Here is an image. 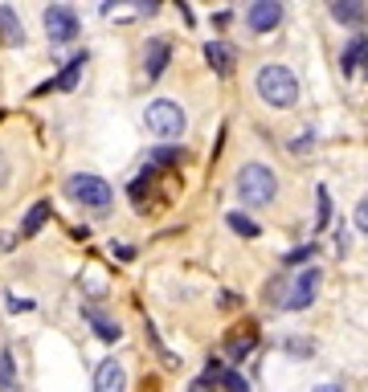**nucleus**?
Masks as SVG:
<instances>
[{"label":"nucleus","instance_id":"nucleus-1","mask_svg":"<svg viewBox=\"0 0 368 392\" xmlns=\"http://www.w3.org/2000/svg\"><path fill=\"white\" fill-rule=\"evenodd\" d=\"M254 86H258V98L266 106H275V111H291L299 102V78L286 66H278V62H266L254 74Z\"/></svg>","mask_w":368,"mask_h":392},{"label":"nucleus","instance_id":"nucleus-2","mask_svg":"<svg viewBox=\"0 0 368 392\" xmlns=\"http://www.w3.org/2000/svg\"><path fill=\"white\" fill-rule=\"evenodd\" d=\"M143 127H147V135H156L164 143H176L188 131V115L176 98H151L147 111H143Z\"/></svg>","mask_w":368,"mask_h":392},{"label":"nucleus","instance_id":"nucleus-3","mask_svg":"<svg viewBox=\"0 0 368 392\" xmlns=\"http://www.w3.org/2000/svg\"><path fill=\"white\" fill-rule=\"evenodd\" d=\"M237 196L250 209H266L278 196V176L266 164H241V172H237Z\"/></svg>","mask_w":368,"mask_h":392},{"label":"nucleus","instance_id":"nucleus-4","mask_svg":"<svg viewBox=\"0 0 368 392\" xmlns=\"http://www.w3.org/2000/svg\"><path fill=\"white\" fill-rule=\"evenodd\" d=\"M66 196H70L74 205L91 209V213H107L111 200H115L111 184H107L102 176H91V172H74L70 176V180H66Z\"/></svg>","mask_w":368,"mask_h":392},{"label":"nucleus","instance_id":"nucleus-5","mask_svg":"<svg viewBox=\"0 0 368 392\" xmlns=\"http://www.w3.org/2000/svg\"><path fill=\"white\" fill-rule=\"evenodd\" d=\"M42 25H46V37L53 45H70V41H78V33H82V21H78V12L70 4H49L42 12Z\"/></svg>","mask_w":368,"mask_h":392},{"label":"nucleus","instance_id":"nucleus-6","mask_svg":"<svg viewBox=\"0 0 368 392\" xmlns=\"http://www.w3.org/2000/svg\"><path fill=\"white\" fill-rule=\"evenodd\" d=\"M315 295H320V270H315V265H307V270H299V274H295V282L286 286L282 306H286V310H303V306L315 303Z\"/></svg>","mask_w":368,"mask_h":392},{"label":"nucleus","instance_id":"nucleus-7","mask_svg":"<svg viewBox=\"0 0 368 392\" xmlns=\"http://www.w3.org/2000/svg\"><path fill=\"white\" fill-rule=\"evenodd\" d=\"M282 25V4L278 0H254L246 4V29L250 33H270Z\"/></svg>","mask_w":368,"mask_h":392},{"label":"nucleus","instance_id":"nucleus-8","mask_svg":"<svg viewBox=\"0 0 368 392\" xmlns=\"http://www.w3.org/2000/svg\"><path fill=\"white\" fill-rule=\"evenodd\" d=\"M127 389V368L119 360H102L94 368V392H123Z\"/></svg>","mask_w":368,"mask_h":392},{"label":"nucleus","instance_id":"nucleus-9","mask_svg":"<svg viewBox=\"0 0 368 392\" xmlns=\"http://www.w3.org/2000/svg\"><path fill=\"white\" fill-rule=\"evenodd\" d=\"M168 53H172V41H168V37H151V41H147V49H143V74H147V82H156V78L164 74Z\"/></svg>","mask_w":368,"mask_h":392},{"label":"nucleus","instance_id":"nucleus-10","mask_svg":"<svg viewBox=\"0 0 368 392\" xmlns=\"http://www.w3.org/2000/svg\"><path fill=\"white\" fill-rule=\"evenodd\" d=\"M0 45H25V25L8 4H0Z\"/></svg>","mask_w":368,"mask_h":392},{"label":"nucleus","instance_id":"nucleus-11","mask_svg":"<svg viewBox=\"0 0 368 392\" xmlns=\"http://www.w3.org/2000/svg\"><path fill=\"white\" fill-rule=\"evenodd\" d=\"M331 21H340V25H365L368 21V8L365 4H356V0H340V4H331Z\"/></svg>","mask_w":368,"mask_h":392},{"label":"nucleus","instance_id":"nucleus-12","mask_svg":"<svg viewBox=\"0 0 368 392\" xmlns=\"http://www.w3.org/2000/svg\"><path fill=\"white\" fill-rule=\"evenodd\" d=\"M82 70H86V53H82V57H74V62H70V66L62 70V78L46 82V86H42V94H46V90H74V82L82 78Z\"/></svg>","mask_w":368,"mask_h":392},{"label":"nucleus","instance_id":"nucleus-13","mask_svg":"<svg viewBox=\"0 0 368 392\" xmlns=\"http://www.w3.org/2000/svg\"><path fill=\"white\" fill-rule=\"evenodd\" d=\"M365 57H368V37H352L348 49H344V57H340V70L356 74V66H365Z\"/></svg>","mask_w":368,"mask_h":392},{"label":"nucleus","instance_id":"nucleus-14","mask_svg":"<svg viewBox=\"0 0 368 392\" xmlns=\"http://www.w3.org/2000/svg\"><path fill=\"white\" fill-rule=\"evenodd\" d=\"M86 319H91L94 335H98V339H107V344H115V339L123 335V331H119V323H115V319H107V315H102V310H94V306H86Z\"/></svg>","mask_w":368,"mask_h":392},{"label":"nucleus","instance_id":"nucleus-15","mask_svg":"<svg viewBox=\"0 0 368 392\" xmlns=\"http://www.w3.org/2000/svg\"><path fill=\"white\" fill-rule=\"evenodd\" d=\"M205 57L213 62V70H217V74H230V70H233V53H230V45H226V41H209V45H205Z\"/></svg>","mask_w":368,"mask_h":392},{"label":"nucleus","instance_id":"nucleus-16","mask_svg":"<svg viewBox=\"0 0 368 392\" xmlns=\"http://www.w3.org/2000/svg\"><path fill=\"white\" fill-rule=\"evenodd\" d=\"M46 217H49V200H37V205L29 209V217L21 221V237H33V233L46 225Z\"/></svg>","mask_w":368,"mask_h":392},{"label":"nucleus","instance_id":"nucleus-17","mask_svg":"<svg viewBox=\"0 0 368 392\" xmlns=\"http://www.w3.org/2000/svg\"><path fill=\"white\" fill-rule=\"evenodd\" d=\"M147 164H151V168H172V164H184V151L181 147H156V151L147 156Z\"/></svg>","mask_w":368,"mask_h":392},{"label":"nucleus","instance_id":"nucleus-18","mask_svg":"<svg viewBox=\"0 0 368 392\" xmlns=\"http://www.w3.org/2000/svg\"><path fill=\"white\" fill-rule=\"evenodd\" d=\"M213 376L221 380V389H226V392H250V384H246V376H241V372H233V368H217Z\"/></svg>","mask_w":368,"mask_h":392},{"label":"nucleus","instance_id":"nucleus-19","mask_svg":"<svg viewBox=\"0 0 368 392\" xmlns=\"http://www.w3.org/2000/svg\"><path fill=\"white\" fill-rule=\"evenodd\" d=\"M230 229H237L241 237H258V225L250 217H241V213H230Z\"/></svg>","mask_w":368,"mask_h":392},{"label":"nucleus","instance_id":"nucleus-20","mask_svg":"<svg viewBox=\"0 0 368 392\" xmlns=\"http://www.w3.org/2000/svg\"><path fill=\"white\" fill-rule=\"evenodd\" d=\"M0 384H12V355L0 351Z\"/></svg>","mask_w":368,"mask_h":392},{"label":"nucleus","instance_id":"nucleus-21","mask_svg":"<svg viewBox=\"0 0 368 392\" xmlns=\"http://www.w3.org/2000/svg\"><path fill=\"white\" fill-rule=\"evenodd\" d=\"M233 355H237V360H241V355H250V351H254V335H246V339H233Z\"/></svg>","mask_w":368,"mask_h":392},{"label":"nucleus","instance_id":"nucleus-22","mask_svg":"<svg viewBox=\"0 0 368 392\" xmlns=\"http://www.w3.org/2000/svg\"><path fill=\"white\" fill-rule=\"evenodd\" d=\"M356 229H360V233L368 237V196L360 200V205H356Z\"/></svg>","mask_w":368,"mask_h":392},{"label":"nucleus","instance_id":"nucleus-23","mask_svg":"<svg viewBox=\"0 0 368 392\" xmlns=\"http://www.w3.org/2000/svg\"><path fill=\"white\" fill-rule=\"evenodd\" d=\"M327 217H331V205H327V188H320V229L327 225Z\"/></svg>","mask_w":368,"mask_h":392},{"label":"nucleus","instance_id":"nucleus-24","mask_svg":"<svg viewBox=\"0 0 368 392\" xmlns=\"http://www.w3.org/2000/svg\"><path fill=\"white\" fill-rule=\"evenodd\" d=\"M8 180H12V168H8V156L0 151V188H8Z\"/></svg>","mask_w":368,"mask_h":392},{"label":"nucleus","instance_id":"nucleus-25","mask_svg":"<svg viewBox=\"0 0 368 392\" xmlns=\"http://www.w3.org/2000/svg\"><path fill=\"white\" fill-rule=\"evenodd\" d=\"M311 254H315V245H299V250L291 254V261H303V258H311Z\"/></svg>","mask_w":368,"mask_h":392},{"label":"nucleus","instance_id":"nucleus-26","mask_svg":"<svg viewBox=\"0 0 368 392\" xmlns=\"http://www.w3.org/2000/svg\"><path fill=\"white\" fill-rule=\"evenodd\" d=\"M188 392H213V384H209V380H192V384H188Z\"/></svg>","mask_w":368,"mask_h":392},{"label":"nucleus","instance_id":"nucleus-27","mask_svg":"<svg viewBox=\"0 0 368 392\" xmlns=\"http://www.w3.org/2000/svg\"><path fill=\"white\" fill-rule=\"evenodd\" d=\"M315 392H340V389H335V384H320Z\"/></svg>","mask_w":368,"mask_h":392},{"label":"nucleus","instance_id":"nucleus-28","mask_svg":"<svg viewBox=\"0 0 368 392\" xmlns=\"http://www.w3.org/2000/svg\"><path fill=\"white\" fill-rule=\"evenodd\" d=\"M365 78H368V57H365Z\"/></svg>","mask_w":368,"mask_h":392}]
</instances>
